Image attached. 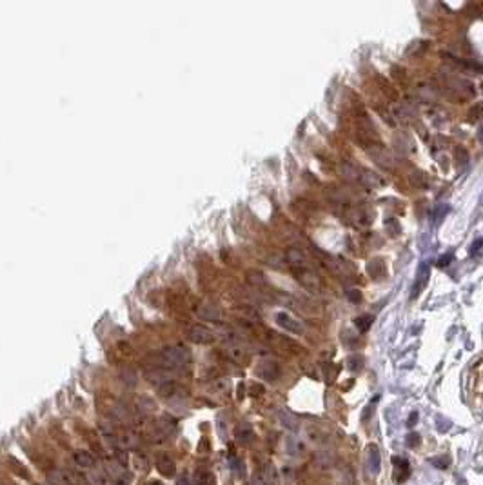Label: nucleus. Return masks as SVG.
Listing matches in <instances>:
<instances>
[{
	"label": "nucleus",
	"mask_w": 483,
	"mask_h": 485,
	"mask_svg": "<svg viewBox=\"0 0 483 485\" xmlns=\"http://www.w3.org/2000/svg\"><path fill=\"white\" fill-rule=\"evenodd\" d=\"M187 338L195 343H211L214 340V332L209 329V327L202 325V323H197V325H191L189 331H187Z\"/></svg>",
	"instance_id": "obj_4"
},
{
	"label": "nucleus",
	"mask_w": 483,
	"mask_h": 485,
	"mask_svg": "<svg viewBox=\"0 0 483 485\" xmlns=\"http://www.w3.org/2000/svg\"><path fill=\"white\" fill-rule=\"evenodd\" d=\"M416 420H418V414H416V412H413V416L409 418V427L416 423Z\"/></svg>",
	"instance_id": "obj_30"
},
{
	"label": "nucleus",
	"mask_w": 483,
	"mask_h": 485,
	"mask_svg": "<svg viewBox=\"0 0 483 485\" xmlns=\"http://www.w3.org/2000/svg\"><path fill=\"white\" fill-rule=\"evenodd\" d=\"M48 482L49 485H74L73 480V473L64 469H53L48 475Z\"/></svg>",
	"instance_id": "obj_9"
},
{
	"label": "nucleus",
	"mask_w": 483,
	"mask_h": 485,
	"mask_svg": "<svg viewBox=\"0 0 483 485\" xmlns=\"http://www.w3.org/2000/svg\"><path fill=\"white\" fill-rule=\"evenodd\" d=\"M73 458H74V464L78 465V467H82V469H91L95 465V458H93V454L89 451H76L73 454Z\"/></svg>",
	"instance_id": "obj_16"
},
{
	"label": "nucleus",
	"mask_w": 483,
	"mask_h": 485,
	"mask_svg": "<svg viewBox=\"0 0 483 485\" xmlns=\"http://www.w3.org/2000/svg\"><path fill=\"white\" fill-rule=\"evenodd\" d=\"M365 464H367V471L371 476H378L380 469H382V458H380V451L374 443H371L365 451Z\"/></svg>",
	"instance_id": "obj_5"
},
{
	"label": "nucleus",
	"mask_w": 483,
	"mask_h": 485,
	"mask_svg": "<svg viewBox=\"0 0 483 485\" xmlns=\"http://www.w3.org/2000/svg\"><path fill=\"white\" fill-rule=\"evenodd\" d=\"M256 375L260 376L262 380H266V382H275V380L278 378V375H280V367H278V364L273 362V360H266V362H262V364L258 365Z\"/></svg>",
	"instance_id": "obj_7"
},
{
	"label": "nucleus",
	"mask_w": 483,
	"mask_h": 485,
	"mask_svg": "<svg viewBox=\"0 0 483 485\" xmlns=\"http://www.w3.org/2000/svg\"><path fill=\"white\" fill-rule=\"evenodd\" d=\"M276 323L281 327V329H285L287 332H292V334H303L305 332V327H303V323L300 322V320H296L294 317H291L289 313H276Z\"/></svg>",
	"instance_id": "obj_3"
},
{
	"label": "nucleus",
	"mask_w": 483,
	"mask_h": 485,
	"mask_svg": "<svg viewBox=\"0 0 483 485\" xmlns=\"http://www.w3.org/2000/svg\"><path fill=\"white\" fill-rule=\"evenodd\" d=\"M234 438L238 440L242 445H249L253 440H255V431L251 427L249 423H240L234 429Z\"/></svg>",
	"instance_id": "obj_11"
},
{
	"label": "nucleus",
	"mask_w": 483,
	"mask_h": 485,
	"mask_svg": "<svg viewBox=\"0 0 483 485\" xmlns=\"http://www.w3.org/2000/svg\"><path fill=\"white\" fill-rule=\"evenodd\" d=\"M393 464L396 465V471H394V480L398 482V484H402V482H405L407 478L411 476V467H409V462L404 458H393Z\"/></svg>",
	"instance_id": "obj_12"
},
{
	"label": "nucleus",
	"mask_w": 483,
	"mask_h": 485,
	"mask_svg": "<svg viewBox=\"0 0 483 485\" xmlns=\"http://www.w3.org/2000/svg\"><path fill=\"white\" fill-rule=\"evenodd\" d=\"M129 484H131V478H129V476H126V475L115 480V485H129Z\"/></svg>",
	"instance_id": "obj_28"
},
{
	"label": "nucleus",
	"mask_w": 483,
	"mask_h": 485,
	"mask_svg": "<svg viewBox=\"0 0 483 485\" xmlns=\"http://www.w3.org/2000/svg\"><path fill=\"white\" fill-rule=\"evenodd\" d=\"M198 485H216V478L211 471H204L198 475Z\"/></svg>",
	"instance_id": "obj_23"
},
{
	"label": "nucleus",
	"mask_w": 483,
	"mask_h": 485,
	"mask_svg": "<svg viewBox=\"0 0 483 485\" xmlns=\"http://www.w3.org/2000/svg\"><path fill=\"white\" fill-rule=\"evenodd\" d=\"M430 464L436 465L438 469H447L449 464H451V460H449V456H443V458H432L430 460Z\"/></svg>",
	"instance_id": "obj_25"
},
{
	"label": "nucleus",
	"mask_w": 483,
	"mask_h": 485,
	"mask_svg": "<svg viewBox=\"0 0 483 485\" xmlns=\"http://www.w3.org/2000/svg\"><path fill=\"white\" fill-rule=\"evenodd\" d=\"M138 409L142 412H153L154 411V400H151L149 396H140L138 398Z\"/></svg>",
	"instance_id": "obj_21"
},
{
	"label": "nucleus",
	"mask_w": 483,
	"mask_h": 485,
	"mask_svg": "<svg viewBox=\"0 0 483 485\" xmlns=\"http://www.w3.org/2000/svg\"><path fill=\"white\" fill-rule=\"evenodd\" d=\"M156 389H158V395L162 396V398H171V396H175V393H176V384L173 382V380H169V382H164L162 385H158Z\"/></svg>",
	"instance_id": "obj_20"
},
{
	"label": "nucleus",
	"mask_w": 483,
	"mask_h": 485,
	"mask_svg": "<svg viewBox=\"0 0 483 485\" xmlns=\"http://www.w3.org/2000/svg\"><path fill=\"white\" fill-rule=\"evenodd\" d=\"M131 464H133V469L138 471V473H145L149 469V460L145 454H140V453L131 454Z\"/></svg>",
	"instance_id": "obj_18"
},
{
	"label": "nucleus",
	"mask_w": 483,
	"mask_h": 485,
	"mask_svg": "<svg viewBox=\"0 0 483 485\" xmlns=\"http://www.w3.org/2000/svg\"><path fill=\"white\" fill-rule=\"evenodd\" d=\"M198 317L202 320H209V322H220L222 320V311L212 304H204L202 307H198Z\"/></svg>",
	"instance_id": "obj_10"
},
{
	"label": "nucleus",
	"mask_w": 483,
	"mask_h": 485,
	"mask_svg": "<svg viewBox=\"0 0 483 485\" xmlns=\"http://www.w3.org/2000/svg\"><path fill=\"white\" fill-rule=\"evenodd\" d=\"M156 469L165 478H173L176 475V464L167 453H162L156 456Z\"/></svg>",
	"instance_id": "obj_6"
},
{
	"label": "nucleus",
	"mask_w": 483,
	"mask_h": 485,
	"mask_svg": "<svg viewBox=\"0 0 483 485\" xmlns=\"http://www.w3.org/2000/svg\"><path fill=\"white\" fill-rule=\"evenodd\" d=\"M227 354H229V358L233 360V362H236V364H245V362L249 360V353H247V349H244L240 343H236V342L229 343Z\"/></svg>",
	"instance_id": "obj_13"
},
{
	"label": "nucleus",
	"mask_w": 483,
	"mask_h": 485,
	"mask_svg": "<svg viewBox=\"0 0 483 485\" xmlns=\"http://www.w3.org/2000/svg\"><path fill=\"white\" fill-rule=\"evenodd\" d=\"M178 485H191V480H189V476H187V475H182L180 478H178Z\"/></svg>",
	"instance_id": "obj_29"
},
{
	"label": "nucleus",
	"mask_w": 483,
	"mask_h": 485,
	"mask_svg": "<svg viewBox=\"0 0 483 485\" xmlns=\"http://www.w3.org/2000/svg\"><path fill=\"white\" fill-rule=\"evenodd\" d=\"M118 443H120L122 447H126V449H135V447H138L140 440H138L137 432H135V431L124 429V431L118 434Z\"/></svg>",
	"instance_id": "obj_14"
},
{
	"label": "nucleus",
	"mask_w": 483,
	"mask_h": 485,
	"mask_svg": "<svg viewBox=\"0 0 483 485\" xmlns=\"http://www.w3.org/2000/svg\"><path fill=\"white\" fill-rule=\"evenodd\" d=\"M189 360V351L186 345L182 343H175V345H165L160 354H156V365L154 367H162V369H178L182 365H186Z\"/></svg>",
	"instance_id": "obj_1"
},
{
	"label": "nucleus",
	"mask_w": 483,
	"mask_h": 485,
	"mask_svg": "<svg viewBox=\"0 0 483 485\" xmlns=\"http://www.w3.org/2000/svg\"><path fill=\"white\" fill-rule=\"evenodd\" d=\"M285 453L289 454V456H302L303 453H305V445H303V442H300L298 438H287L285 442Z\"/></svg>",
	"instance_id": "obj_17"
},
{
	"label": "nucleus",
	"mask_w": 483,
	"mask_h": 485,
	"mask_svg": "<svg viewBox=\"0 0 483 485\" xmlns=\"http://www.w3.org/2000/svg\"><path fill=\"white\" fill-rule=\"evenodd\" d=\"M262 393H264V387H262L260 384H253L249 387V395L251 396H260Z\"/></svg>",
	"instance_id": "obj_26"
},
{
	"label": "nucleus",
	"mask_w": 483,
	"mask_h": 485,
	"mask_svg": "<svg viewBox=\"0 0 483 485\" xmlns=\"http://www.w3.org/2000/svg\"><path fill=\"white\" fill-rule=\"evenodd\" d=\"M305 432H307V438L313 443H324V440H325L324 432L318 431L316 427H307V429H305Z\"/></svg>",
	"instance_id": "obj_22"
},
{
	"label": "nucleus",
	"mask_w": 483,
	"mask_h": 485,
	"mask_svg": "<svg viewBox=\"0 0 483 485\" xmlns=\"http://www.w3.org/2000/svg\"><path fill=\"white\" fill-rule=\"evenodd\" d=\"M292 273H294V278L300 282V285L305 291L313 293V295H318L322 291V280H320L318 273L311 267V264L303 265V267H296V269H292Z\"/></svg>",
	"instance_id": "obj_2"
},
{
	"label": "nucleus",
	"mask_w": 483,
	"mask_h": 485,
	"mask_svg": "<svg viewBox=\"0 0 483 485\" xmlns=\"http://www.w3.org/2000/svg\"><path fill=\"white\" fill-rule=\"evenodd\" d=\"M147 485H162V484H160V482H154V480H153V482H149Z\"/></svg>",
	"instance_id": "obj_31"
},
{
	"label": "nucleus",
	"mask_w": 483,
	"mask_h": 485,
	"mask_svg": "<svg viewBox=\"0 0 483 485\" xmlns=\"http://www.w3.org/2000/svg\"><path fill=\"white\" fill-rule=\"evenodd\" d=\"M278 420H280V423L283 425L285 429H289V431H296L298 429V418L292 414V412H289L287 409H280L278 411Z\"/></svg>",
	"instance_id": "obj_15"
},
{
	"label": "nucleus",
	"mask_w": 483,
	"mask_h": 485,
	"mask_svg": "<svg viewBox=\"0 0 483 485\" xmlns=\"http://www.w3.org/2000/svg\"><path fill=\"white\" fill-rule=\"evenodd\" d=\"M37 485H49V484H37Z\"/></svg>",
	"instance_id": "obj_32"
},
{
	"label": "nucleus",
	"mask_w": 483,
	"mask_h": 485,
	"mask_svg": "<svg viewBox=\"0 0 483 485\" xmlns=\"http://www.w3.org/2000/svg\"><path fill=\"white\" fill-rule=\"evenodd\" d=\"M419 443V436L416 434V432H413V434H409V438H407V445L409 447H416Z\"/></svg>",
	"instance_id": "obj_27"
},
{
	"label": "nucleus",
	"mask_w": 483,
	"mask_h": 485,
	"mask_svg": "<svg viewBox=\"0 0 483 485\" xmlns=\"http://www.w3.org/2000/svg\"><path fill=\"white\" fill-rule=\"evenodd\" d=\"M316 464H318V467L322 471H324V469H329V467H331V456H329V453H318V454H316Z\"/></svg>",
	"instance_id": "obj_24"
},
{
	"label": "nucleus",
	"mask_w": 483,
	"mask_h": 485,
	"mask_svg": "<svg viewBox=\"0 0 483 485\" xmlns=\"http://www.w3.org/2000/svg\"><path fill=\"white\" fill-rule=\"evenodd\" d=\"M118 378H120V382L122 384H126L128 387H135L138 382V375L135 373L133 369H129V367H126V369H120V373H118Z\"/></svg>",
	"instance_id": "obj_19"
},
{
	"label": "nucleus",
	"mask_w": 483,
	"mask_h": 485,
	"mask_svg": "<svg viewBox=\"0 0 483 485\" xmlns=\"http://www.w3.org/2000/svg\"><path fill=\"white\" fill-rule=\"evenodd\" d=\"M285 260L287 264L291 265L292 269H296V267H303V265H309V258L305 256V253H303L302 249L298 247H289L285 251Z\"/></svg>",
	"instance_id": "obj_8"
}]
</instances>
